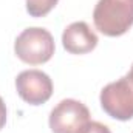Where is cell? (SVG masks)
I'll list each match as a JSON object with an SVG mask.
<instances>
[{"mask_svg":"<svg viewBox=\"0 0 133 133\" xmlns=\"http://www.w3.org/2000/svg\"><path fill=\"white\" fill-rule=\"evenodd\" d=\"M56 45L51 33L45 28H26L17 36L14 42V53L17 57L30 65L48 62L54 54Z\"/></svg>","mask_w":133,"mask_h":133,"instance_id":"2","label":"cell"},{"mask_svg":"<svg viewBox=\"0 0 133 133\" xmlns=\"http://www.w3.org/2000/svg\"><path fill=\"white\" fill-rule=\"evenodd\" d=\"M90 121V110L76 99L61 101L50 113L53 133H77Z\"/></svg>","mask_w":133,"mask_h":133,"instance_id":"4","label":"cell"},{"mask_svg":"<svg viewBox=\"0 0 133 133\" xmlns=\"http://www.w3.org/2000/svg\"><path fill=\"white\" fill-rule=\"evenodd\" d=\"M5 124H6V105L0 96V130L5 127Z\"/></svg>","mask_w":133,"mask_h":133,"instance_id":"9","label":"cell"},{"mask_svg":"<svg viewBox=\"0 0 133 133\" xmlns=\"http://www.w3.org/2000/svg\"><path fill=\"white\" fill-rule=\"evenodd\" d=\"M101 107L113 119L129 121L133 118V64L130 71L107 84L101 91Z\"/></svg>","mask_w":133,"mask_h":133,"instance_id":"3","label":"cell"},{"mask_svg":"<svg viewBox=\"0 0 133 133\" xmlns=\"http://www.w3.org/2000/svg\"><path fill=\"white\" fill-rule=\"evenodd\" d=\"M17 95L31 105H42L53 95L50 76L40 70H25L16 77Z\"/></svg>","mask_w":133,"mask_h":133,"instance_id":"5","label":"cell"},{"mask_svg":"<svg viewBox=\"0 0 133 133\" xmlns=\"http://www.w3.org/2000/svg\"><path fill=\"white\" fill-rule=\"evenodd\" d=\"M62 45L71 54H87L98 45V36L85 22H73L62 33Z\"/></svg>","mask_w":133,"mask_h":133,"instance_id":"6","label":"cell"},{"mask_svg":"<svg viewBox=\"0 0 133 133\" xmlns=\"http://www.w3.org/2000/svg\"><path fill=\"white\" fill-rule=\"evenodd\" d=\"M77 133H111V132H110V129H108L105 124H102V122L88 121Z\"/></svg>","mask_w":133,"mask_h":133,"instance_id":"8","label":"cell"},{"mask_svg":"<svg viewBox=\"0 0 133 133\" xmlns=\"http://www.w3.org/2000/svg\"><path fill=\"white\" fill-rule=\"evenodd\" d=\"M93 22L104 36L125 34L133 25V0H99L93 11Z\"/></svg>","mask_w":133,"mask_h":133,"instance_id":"1","label":"cell"},{"mask_svg":"<svg viewBox=\"0 0 133 133\" xmlns=\"http://www.w3.org/2000/svg\"><path fill=\"white\" fill-rule=\"evenodd\" d=\"M59 0H26V11L31 17H43L46 16Z\"/></svg>","mask_w":133,"mask_h":133,"instance_id":"7","label":"cell"}]
</instances>
